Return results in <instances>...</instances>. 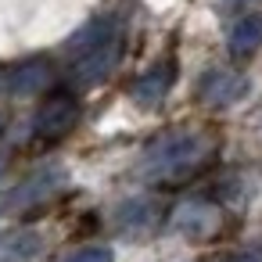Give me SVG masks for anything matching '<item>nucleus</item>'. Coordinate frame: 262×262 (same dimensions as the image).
I'll use <instances>...</instances> for the list:
<instances>
[{
	"mask_svg": "<svg viewBox=\"0 0 262 262\" xmlns=\"http://www.w3.org/2000/svg\"><path fill=\"white\" fill-rule=\"evenodd\" d=\"M40 248H43V244H40L36 233H15V241L4 248V255H0V258H4V262H22V258H33Z\"/></svg>",
	"mask_w": 262,
	"mask_h": 262,
	"instance_id": "9b49d317",
	"label": "nucleus"
},
{
	"mask_svg": "<svg viewBox=\"0 0 262 262\" xmlns=\"http://www.w3.org/2000/svg\"><path fill=\"white\" fill-rule=\"evenodd\" d=\"M4 165H8V151H4V147H0V169H4Z\"/></svg>",
	"mask_w": 262,
	"mask_h": 262,
	"instance_id": "ddd939ff",
	"label": "nucleus"
},
{
	"mask_svg": "<svg viewBox=\"0 0 262 262\" xmlns=\"http://www.w3.org/2000/svg\"><path fill=\"white\" fill-rule=\"evenodd\" d=\"M65 187V172L61 169H40L33 176H26L11 194H8V205L11 208H26V205H40L47 198H54L58 190Z\"/></svg>",
	"mask_w": 262,
	"mask_h": 262,
	"instance_id": "423d86ee",
	"label": "nucleus"
},
{
	"mask_svg": "<svg viewBox=\"0 0 262 262\" xmlns=\"http://www.w3.org/2000/svg\"><path fill=\"white\" fill-rule=\"evenodd\" d=\"M172 79H176V65H172V61H158L151 72H144V76L137 79V86H133V97H137L144 108H155V104H158V101L169 94Z\"/></svg>",
	"mask_w": 262,
	"mask_h": 262,
	"instance_id": "1a4fd4ad",
	"label": "nucleus"
},
{
	"mask_svg": "<svg viewBox=\"0 0 262 262\" xmlns=\"http://www.w3.org/2000/svg\"><path fill=\"white\" fill-rule=\"evenodd\" d=\"M65 262H115V251L104 248V244H86V248L72 251Z\"/></svg>",
	"mask_w": 262,
	"mask_h": 262,
	"instance_id": "f8f14e48",
	"label": "nucleus"
},
{
	"mask_svg": "<svg viewBox=\"0 0 262 262\" xmlns=\"http://www.w3.org/2000/svg\"><path fill=\"white\" fill-rule=\"evenodd\" d=\"M51 79H54V69H51V61H43V58L18 61L15 69L4 72V86H8L15 97H33V94L47 90Z\"/></svg>",
	"mask_w": 262,
	"mask_h": 262,
	"instance_id": "39448f33",
	"label": "nucleus"
},
{
	"mask_svg": "<svg viewBox=\"0 0 262 262\" xmlns=\"http://www.w3.org/2000/svg\"><path fill=\"white\" fill-rule=\"evenodd\" d=\"M172 226L187 237H212L219 226V212L208 201H183L172 212Z\"/></svg>",
	"mask_w": 262,
	"mask_h": 262,
	"instance_id": "6e6552de",
	"label": "nucleus"
},
{
	"mask_svg": "<svg viewBox=\"0 0 262 262\" xmlns=\"http://www.w3.org/2000/svg\"><path fill=\"white\" fill-rule=\"evenodd\" d=\"M198 97L212 108H230L248 97V76L237 69H212L198 83Z\"/></svg>",
	"mask_w": 262,
	"mask_h": 262,
	"instance_id": "20e7f679",
	"label": "nucleus"
},
{
	"mask_svg": "<svg viewBox=\"0 0 262 262\" xmlns=\"http://www.w3.org/2000/svg\"><path fill=\"white\" fill-rule=\"evenodd\" d=\"M230 4H251V0H230Z\"/></svg>",
	"mask_w": 262,
	"mask_h": 262,
	"instance_id": "4468645a",
	"label": "nucleus"
},
{
	"mask_svg": "<svg viewBox=\"0 0 262 262\" xmlns=\"http://www.w3.org/2000/svg\"><path fill=\"white\" fill-rule=\"evenodd\" d=\"M65 54H69V69H72V79L83 83V86H94L101 83L104 76H112V69L119 65V54H122V33L112 18H94L86 22L69 43H65Z\"/></svg>",
	"mask_w": 262,
	"mask_h": 262,
	"instance_id": "f03ea898",
	"label": "nucleus"
},
{
	"mask_svg": "<svg viewBox=\"0 0 262 262\" xmlns=\"http://www.w3.org/2000/svg\"><path fill=\"white\" fill-rule=\"evenodd\" d=\"M226 47H230V54H233V58H251V54L262 47V15H258V11L244 15V18L230 29Z\"/></svg>",
	"mask_w": 262,
	"mask_h": 262,
	"instance_id": "9d476101",
	"label": "nucleus"
},
{
	"mask_svg": "<svg viewBox=\"0 0 262 262\" xmlns=\"http://www.w3.org/2000/svg\"><path fill=\"white\" fill-rule=\"evenodd\" d=\"M0 83H4V72H0Z\"/></svg>",
	"mask_w": 262,
	"mask_h": 262,
	"instance_id": "2eb2a0df",
	"label": "nucleus"
},
{
	"mask_svg": "<svg viewBox=\"0 0 262 262\" xmlns=\"http://www.w3.org/2000/svg\"><path fill=\"white\" fill-rule=\"evenodd\" d=\"M215 147L198 129H169L147 144V151L137 162V180L158 183V187H180L194 180L208 162Z\"/></svg>",
	"mask_w": 262,
	"mask_h": 262,
	"instance_id": "f257e3e1",
	"label": "nucleus"
},
{
	"mask_svg": "<svg viewBox=\"0 0 262 262\" xmlns=\"http://www.w3.org/2000/svg\"><path fill=\"white\" fill-rule=\"evenodd\" d=\"M76 122H79V101H76V94L58 90V94H51L36 108V115H33V140L36 144H58L65 133L76 129Z\"/></svg>",
	"mask_w": 262,
	"mask_h": 262,
	"instance_id": "7ed1b4c3",
	"label": "nucleus"
},
{
	"mask_svg": "<svg viewBox=\"0 0 262 262\" xmlns=\"http://www.w3.org/2000/svg\"><path fill=\"white\" fill-rule=\"evenodd\" d=\"M115 226L122 230V233H129V237H140V233H151L158 223H162V208H158V201H151V198H129V201H122L119 208H115Z\"/></svg>",
	"mask_w": 262,
	"mask_h": 262,
	"instance_id": "0eeeda50",
	"label": "nucleus"
}]
</instances>
